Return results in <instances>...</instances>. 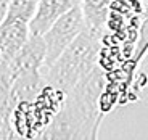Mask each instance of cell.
<instances>
[{
    "label": "cell",
    "mask_w": 148,
    "mask_h": 140,
    "mask_svg": "<svg viewBox=\"0 0 148 140\" xmlns=\"http://www.w3.org/2000/svg\"><path fill=\"white\" fill-rule=\"evenodd\" d=\"M40 0H11L8 5V11L5 15L3 21H13L19 19L29 24L31 19L36 15V10L39 7Z\"/></svg>",
    "instance_id": "9c48e42d"
},
{
    "label": "cell",
    "mask_w": 148,
    "mask_h": 140,
    "mask_svg": "<svg viewBox=\"0 0 148 140\" xmlns=\"http://www.w3.org/2000/svg\"><path fill=\"white\" fill-rule=\"evenodd\" d=\"M113 0H81V8L87 27L105 36V27L110 21Z\"/></svg>",
    "instance_id": "ba28073f"
},
{
    "label": "cell",
    "mask_w": 148,
    "mask_h": 140,
    "mask_svg": "<svg viewBox=\"0 0 148 140\" xmlns=\"http://www.w3.org/2000/svg\"><path fill=\"white\" fill-rule=\"evenodd\" d=\"M18 108L11 97V79L3 65H0V139H18L13 127V114Z\"/></svg>",
    "instance_id": "52a82bcc"
},
{
    "label": "cell",
    "mask_w": 148,
    "mask_h": 140,
    "mask_svg": "<svg viewBox=\"0 0 148 140\" xmlns=\"http://www.w3.org/2000/svg\"><path fill=\"white\" fill-rule=\"evenodd\" d=\"M106 92V74L97 65L64 95L60 111L37 139H97L105 114L101 98Z\"/></svg>",
    "instance_id": "6da1fadb"
},
{
    "label": "cell",
    "mask_w": 148,
    "mask_h": 140,
    "mask_svg": "<svg viewBox=\"0 0 148 140\" xmlns=\"http://www.w3.org/2000/svg\"><path fill=\"white\" fill-rule=\"evenodd\" d=\"M45 47L44 36L40 34H31L23 48L15 55V58L8 63H2L8 71V76L13 81L15 76L29 71H42L45 65Z\"/></svg>",
    "instance_id": "277c9868"
},
{
    "label": "cell",
    "mask_w": 148,
    "mask_h": 140,
    "mask_svg": "<svg viewBox=\"0 0 148 140\" xmlns=\"http://www.w3.org/2000/svg\"><path fill=\"white\" fill-rule=\"evenodd\" d=\"M148 48V13L145 21L142 23L140 27V34H138V42H137V53H135V58H140Z\"/></svg>",
    "instance_id": "30bf717a"
},
{
    "label": "cell",
    "mask_w": 148,
    "mask_h": 140,
    "mask_svg": "<svg viewBox=\"0 0 148 140\" xmlns=\"http://www.w3.org/2000/svg\"><path fill=\"white\" fill-rule=\"evenodd\" d=\"M81 3V0H40L36 10V15L29 23L31 34H40L44 36L50 27L55 24L64 13L73 7Z\"/></svg>",
    "instance_id": "8992f818"
},
{
    "label": "cell",
    "mask_w": 148,
    "mask_h": 140,
    "mask_svg": "<svg viewBox=\"0 0 148 140\" xmlns=\"http://www.w3.org/2000/svg\"><path fill=\"white\" fill-rule=\"evenodd\" d=\"M85 27H87V24H85V18H84V13H82L81 3L73 7L68 13H64L60 19H56L55 24L44 34L45 47H47L44 69H47V68L64 52V48H66Z\"/></svg>",
    "instance_id": "3957f363"
},
{
    "label": "cell",
    "mask_w": 148,
    "mask_h": 140,
    "mask_svg": "<svg viewBox=\"0 0 148 140\" xmlns=\"http://www.w3.org/2000/svg\"><path fill=\"white\" fill-rule=\"evenodd\" d=\"M142 2V8L145 10V13H148V0H140Z\"/></svg>",
    "instance_id": "7c38bea8"
},
{
    "label": "cell",
    "mask_w": 148,
    "mask_h": 140,
    "mask_svg": "<svg viewBox=\"0 0 148 140\" xmlns=\"http://www.w3.org/2000/svg\"><path fill=\"white\" fill-rule=\"evenodd\" d=\"M31 36L29 24L19 19L0 23V63H8Z\"/></svg>",
    "instance_id": "5b68a950"
},
{
    "label": "cell",
    "mask_w": 148,
    "mask_h": 140,
    "mask_svg": "<svg viewBox=\"0 0 148 140\" xmlns=\"http://www.w3.org/2000/svg\"><path fill=\"white\" fill-rule=\"evenodd\" d=\"M103 34L85 27L55 61L42 71L44 81L55 92L66 95L98 65Z\"/></svg>",
    "instance_id": "7a4b0ae2"
},
{
    "label": "cell",
    "mask_w": 148,
    "mask_h": 140,
    "mask_svg": "<svg viewBox=\"0 0 148 140\" xmlns=\"http://www.w3.org/2000/svg\"><path fill=\"white\" fill-rule=\"evenodd\" d=\"M11 0H0V23L3 21L5 15H7L8 11V5H10Z\"/></svg>",
    "instance_id": "8fae6325"
}]
</instances>
